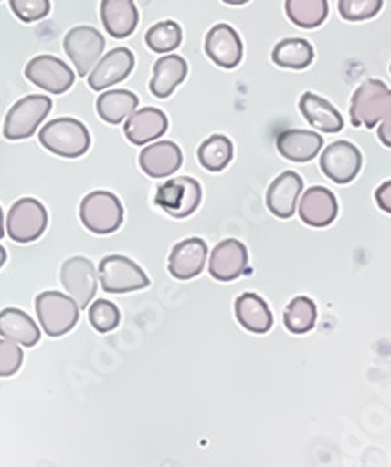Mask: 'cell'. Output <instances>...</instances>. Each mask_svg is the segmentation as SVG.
I'll return each instance as SVG.
<instances>
[{
  "label": "cell",
  "instance_id": "cell-1",
  "mask_svg": "<svg viewBox=\"0 0 391 467\" xmlns=\"http://www.w3.org/2000/svg\"><path fill=\"white\" fill-rule=\"evenodd\" d=\"M39 143L63 159H79L90 149V133L75 118H58L39 130Z\"/></svg>",
  "mask_w": 391,
  "mask_h": 467
},
{
  "label": "cell",
  "instance_id": "cell-2",
  "mask_svg": "<svg viewBox=\"0 0 391 467\" xmlns=\"http://www.w3.org/2000/svg\"><path fill=\"white\" fill-rule=\"evenodd\" d=\"M391 114V90L386 82L370 78L354 90L351 99V121L354 128H375Z\"/></svg>",
  "mask_w": 391,
  "mask_h": 467
},
{
  "label": "cell",
  "instance_id": "cell-3",
  "mask_svg": "<svg viewBox=\"0 0 391 467\" xmlns=\"http://www.w3.org/2000/svg\"><path fill=\"white\" fill-rule=\"evenodd\" d=\"M80 222L94 235H110L123 223V205L111 192H90L80 202Z\"/></svg>",
  "mask_w": 391,
  "mask_h": 467
},
{
  "label": "cell",
  "instance_id": "cell-4",
  "mask_svg": "<svg viewBox=\"0 0 391 467\" xmlns=\"http://www.w3.org/2000/svg\"><path fill=\"white\" fill-rule=\"evenodd\" d=\"M79 304L61 292H41L36 297V313L41 328L49 337L67 335L79 321Z\"/></svg>",
  "mask_w": 391,
  "mask_h": 467
},
{
  "label": "cell",
  "instance_id": "cell-5",
  "mask_svg": "<svg viewBox=\"0 0 391 467\" xmlns=\"http://www.w3.org/2000/svg\"><path fill=\"white\" fill-rule=\"evenodd\" d=\"M51 99L46 94H30L14 104L5 119V137L8 141H20L32 137L39 123L51 112Z\"/></svg>",
  "mask_w": 391,
  "mask_h": 467
},
{
  "label": "cell",
  "instance_id": "cell-6",
  "mask_svg": "<svg viewBox=\"0 0 391 467\" xmlns=\"http://www.w3.org/2000/svg\"><path fill=\"white\" fill-rule=\"evenodd\" d=\"M98 278L102 290L108 294H130L145 290L149 285L147 274L128 256L110 254L98 265Z\"/></svg>",
  "mask_w": 391,
  "mask_h": 467
},
{
  "label": "cell",
  "instance_id": "cell-7",
  "mask_svg": "<svg viewBox=\"0 0 391 467\" xmlns=\"http://www.w3.org/2000/svg\"><path fill=\"white\" fill-rule=\"evenodd\" d=\"M106 47L104 36L92 26H77L67 32L63 49L77 68L79 77H87L94 65L100 61Z\"/></svg>",
  "mask_w": 391,
  "mask_h": 467
},
{
  "label": "cell",
  "instance_id": "cell-8",
  "mask_svg": "<svg viewBox=\"0 0 391 467\" xmlns=\"http://www.w3.org/2000/svg\"><path fill=\"white\" fill-rule=\"evenodd\" d=\"M48 227V212L44 203L34 198H22L12 203L6 217V233L14 243L37 241Z\"/></svg>",
  "mask_w": 391,
  "mask_h": 467
},
{
  "label": "cell",
  "instance_id": "cell-9",
  "mask_svg": "<svg viewBox=\"0 0 391 467\" xmlns=\"http://www.w3.org/2000/svg\"><path fill=\"white\" fill-rule=\"evenodd\" d=\"M200 202L202 186L190 176H180L173 178V181H166L157 188L155 194V203L159 208H163L166 213L176 219H185L192 215L200 208Z\"/></svg>",
  "mask_w": 391,
  "mask_h": 467
},
{
  "label": "cell",
  "instance_id": "cell-10",
  "mask_svg": "<svg viewBox=\"0 0 391 467\" xmlns=\"http://www.w3.org/2000/svg\"><path fill=\"white\" fill-rule=\"evenodd\" d=\"M61 284L65 292L77 301L79 307L87 309L96 296L100 278H98V270L89 258L73 256L65 260L61 266Z\"/></svg>",
  "mask_w": 391,
  "mask_h": 467
},
{
  "label": "cell",
  "instance_id": "cell-11",
  "mask_svg": "<svg viewBox=\"0 0 391 467\" xmlns=\"http://www.w3.org/2000/svg\"><path fill=\"white\" fill-rule=\"evenodd\" d=\"M26 78L49 94H65L75 85L71 67L53 55H37L26 65Z\"/></svg>",
  "mask_w": 391,
  "mask_h": 467
},
{
  "label": "cell",
  "instance_id": "cell-12",
  "mask_svg": "<svg viewBox=\"0 0 391 467\" xmlns=\"http://www.w3.org/2000/svg\"><path fill=\"white\" fill-rule=\"evenodd\" d=\"M319 167L329 181L348 184L354 181L362 169V153L353 143L334 141L321 153Z\"/></svg>",
  "mask_w": 391,
  "mask_h": 467
},
{
  "label": "cell",
  "instance_id": "cell-13",
  "mask_svg": "<svg viewBox=\"0 0 391 467\" xmlns=\"http://www.w3.org/2000/svg\"><path fill=\"white\" fill-rule=\"evenodd\" d=\"M204 49L207 57L221 68H235L243 61L241 36L229 24H216L206 34Z\"/></svg>",
  "mask_w": 391,
  "mask_h": 467
},
{
  "label": "cell",
  "instance_id": "cell-14",
  "mask_svg": "<svg viewBox=\"0 0 391 467\" xmlns=\"http://www.w3.org/2000/svg\"><path fill=\"white\" fill-rule=\"evenodd\" d=\"M133 67H135V57L128 47L111 49L94 65V68L89 75V87L96 92H102L128 78L133 71Z\"/></svg>",
  "mask_w": 391,
  "mask_h": 467
},
{
  "label": "cell",
  "instance_id": "cell-15",
  "mask_svg": "<svg viewBox=\"0 0 391 467\" xmlns=\"http://www.w3.org/2000/svg\"><path fill=\"white\" fill-rule=\"evenodd\" d=\"M248 265L247 246L237 239L221 241L209 256V274L217 282H233L241 276Z\"/></svg>",
  "mask_w": 391,
  "mask_h": 467
},
{
  "label": "cell",
  "instance_id": "cell-16",
  "mask_svg": "<svg viewBox=\"0 0 391 467\" xmlns=\"http://www.w3.org/2000/svg\"><path fill=\"white\" fill-rule=\"evenodd\" d=\"M300 217L310 227H327L339 215V202L329 188L312 186L300 200Z\"/></svg>",
  "mask_w": 391,
  "mask_h": 467
},
{
  "label": "cell",
  "instance_id": "cell-17",
  "mask_svg": "<svg viewBox=\"0 0 391 467\" xmlns=\"http://www.w3.org/2000/svg\"><path fill=\"white\" fill-rule=\"evenodd\" d=\"M207 260V244L204 239H185L178 244H174V249L171 251L169 256V272L171 276L186 282L196 276H200Z\"/></svg>",
  "mask_w": 391,
  "mask_h": 467
},
{
  "label": "cell",
  "instance_id": "cell-18",
  "mask_svg": "<svg viewBox=\"0 0 391 467\" xmlns=\"http://www.w3.org/2000/svg\"><path fill=\"white\" fill-rule=\"evenodd\" d=\"M169 130V118L159 108H142L125 119L123 133L133 145H147L157 141Z\"/></svg>",
  "mask_w": 391,
  "mask_h": 467
},
{
  "label": "cell",
  "instance_id": "cell-19",
  "mask_svg": "<svg viewBox=\"0 0 391 467\" xmlns=\"http://www.w3.org/2000/svg\"><path fill=\"white\" fill-rule=\"evenodd\" d=\"M185 155L173 141H155L147 145L139 155V167L151 178H164L180 171Z\"/></svg>",
  "mask_w": 391,
  "mask_h": 467
},
{
  "label": "cell",
  "instance_id": "cell-20",
  "mask_svg": "<svg viewBox=\"0 0 391 467\" xmlns=\"http://www.w3.org/2000/svg\"><path fill=\"white\" fill-rule=\"evenodd\" d=\"M301 190H303V181L298 172L293 171L282 172L280 176L274 178V182L267 192L269 210L276 217L290 219L293 213H296V205L301 196Z\"/></svg>",
  "mask_w": 391,
  "mask_h": 467
},
{
  "label": "cell",
  "instance_id": "cell-21",
  "mask_svg": "<svg viewBox=\"0 0 391 467\" xmlns=\"http://www.w3.org/2000/svg\"><path fill=\"white\" fill-rule=\"evenodd\" d=\"M323 137L307 130H286L276 137V149L291 162H310L321 153Z\"/></svg>",
  "mask_w": 391,
  "mask_h": 467
},
{
  "label": "cell",
  "instance_id": "cell-22",
  "mask_svg": "<svg viewBox=\"0 0 391 467\" xmlns=\"http://www.w3.org/2000/svg\"><path fill=\"white\" fill-rule=\"evenodd\" d=\"M100 18L104 30L116 39H123L135 32L139 12L133 0H102Z\"/></svg>",
  "mask_w": 391,
  "mask_h": 467
},
{
  "label": "cell",
  "instance_id": "cell-23",
  "mask_svg": "<svg viewBox=\"0 0 391 467\" xmlns=\"http://www.w3.org/2000/svg\"><path fill=\"white\" fill-rule=\"evenodd\" d=\"M235 317L243 328H247L248 333H255V335L269 333L274 325V317L267 301H264L259 294H250V292L237 297Z\"/></svg>",
  "mask_w": 391,
  "mask_h": 467
},
{
  "label": "cell",
  "instance_id": "cell-24",
  "mask_svg": "<svg viewBox=\"0 0 391 467\" xmlns=\"http://www.w3.org/2000/svg\"><path fill=\"white\" fill-rule=\"evenodd\" d=\"M188 75V63L180 55H164L153 67V78L149 82L151 94L157 99H169L178 85H183Z\"/></svg>",
  "mask_w": 391,
  "mask_h": 467
},
{
  "label": "cell",
  "instance_id": "cell-25",
  "mask_svg": "<svg viewBox=\"0 0 391 467\" xmlns=\"http://www.w3.org/2000/svg\"><path fill=\"white\" fill-rule=\"evenodd\" d=\"M300 112L310 126L321 130L323 133H339L344 126L343 116L329 100L321 99L313 92H303L300 99Z\"/></svg>",
  "mask_w": 391,
  "mask_h": 467
},
{
  "label": "cell",
  "instance_id": "cell-26",
  "mask_svg": "<svg viewBox=\"0 0 391 467\" xmlns=\"http://www.w3.org/2000/svg\"><path fill=\"white\" fill-rule=\"evenodd\" d=\"M0 337L10 338L18 345L30 348L39 342V327L30 315L16 309L6 307L0 311Z\"/></svg>",
  "mask_w": 391,
  "mask_h": 467
},
{
  "label": "cell",
  "instance_id": "cell-27",
  "mask_svg": "<svg viewBox=\"0 0 391 467\" xmlns=\"http://www.w3.org/2000/svg\"><path fill=\"white\" fill-rule=\"evenodd\" d=\"M139 106L137 94L130 90H108L98 96L96 112L111 126H118L123 119H128Z\"/></svg>",
  "mask_w": 391,
  "mask_h": 467
},
{
  "label": "cell",
  "instance_id": "cell-28",
  "mask_svg": "<svg viewBox=\"0 0 391 467\" xmlns=\"http://www.w3.org/2000/svg\"><path fill=\"white\" fill-rule=\"evenodd\" d=\"M313 57H315L313 46L301 37H286L282 41H278L272 51V61L278 67L296 68V71H301V68L310 67L313 63Z\"/></svg>",
  "mask_w": 391,
  "mask_h": 467
},
{
  "label": "cell",
  "instance_id": "cell-29",
  "mask_svg": "<svg viewBox=\"0 0 391 467\" xmlns=\"http://www.w3.org/2000/svg\"><path fill=\"white\" fill-rule=\"evenodd\" d=\"M286 16L303 30H315L329 16V0H286Z\"/></svg>",
  "mask_w": 391,
  "mask_h": 467
},
{
  "label": "cell",
  "instance_id": "cell-30",
  "mask_svg": "<svg viewBox=\"0 0 391 467\" xmlns=\"http://www.w3.org/2000/svg\"><path fill=\"white\" fill-rule=\"evenodd\" d=\"M198 161L209 172H221L233 161V143L226 135H212L198 147Z\"/></svg>",
  "mask_w": 391,
  "mask_h": 467
},
{
  "label": "cell",
  "instance_id": "cell-31",
  "mask_svg": "<svg viewBox=\"0 0 391 467\" xmlns=\"http://www.w3.org/2000/svg\"><path fill=\"white\" fill-rule=\"evenodd\" d=\"M317 321V306L312 297H293L284 311V325L293 335L310 333Z\"/></svg>",
  "mask_w": 391,
  "mask_h": 467
},
{
  "label": "cell",
  "instance_id": "cell-32",
  "mask_svg": "<svg viewBox=\"0 0 391 467\" xmlns=\"http://www.w3.org/2000/svg\"><path fill=\"white\" fill-rule=\"evenodd\" d=\"M145 44L155 53H171L183 44V27L173 20L157 22L155 26H151L149 32L145 34Z\"/></svg>",
  "mask_w": 391,
  "mask_h": 467
},
{
  "label": "cell",
  "instance_id": "cell-33",
  "mask_svg": "<svg viewBox=\"0 0 391 467\" xmlns=\"http://www.w3.org/2000/svg\"><path fill=\"white\" fill-rule=\"evenodd\" d=\"M120 309L108 299H96L89 307V321L98 333H110L120 325Z\"/></svg>",
  "mask_w": 391,
  "mask_h": 467
},
{
  "label": "cell",
  "instance_id": "cell-34",
  "mask_svg": "<svg viewBox=\"0 0 391 467\" xmlns=\"http://www.w3.org/2000/svg\"><path fill=\"white\" fill-rule=\"evenodd\" d=\"M384 6V0H339V14L346 22H365L374 18Z\"/></svg>",
  "mask_w": 391,
  "mask_h": 467
},
{
  "label": "cell",
  "instance_id": "cell-35",
  "mask_svg": "<svg viewBox=\"0 0 391 467\" xmlns=\"http://www.w3.org/2000/svg\"><path fill=\"white\" fill-rule=\"evenodd\" d=\"M8 3L14 16L24 24L44 20L51 12L49 0H8Z\"/></svg>",
  "mask_w": 391,
  "mask_h": 467
},
{
  "label": "cell",
  "instance_id": "cell-36",
  "mask_svg": "<svg viewBox=\"0 0 391 467\" xmlns=\"http://www.w3.org/2000/svg\"><path fill=\"white\" fill-rule=\"evenodd\" d=\"M24 364L22 345L10 338L0 340V378H10L18 372Z\"/></svg>",
  "mask_w": 391,
  "mask_h": 467
},
{
  "label": "cell",
  "instance_id": "cell-37",
  "mask_svg": "<svg viewBox=\"0 0 391 467\" xmlns=\"http://www.w3.org/2000/svg\"><path fill=\"white\" fill-rule=\"evenodd\" d=\"M375 203L386 213H391V181H386L375 190Z\"/></svg>",
  "mask_w": 391,
  "mask_h": 467
},
{
  "label": "cell",
  "instance_id": "cell-38",
  "mask_svg": "<svg viewBox=\"0 0 391 467\" xmlns=\"http://www.w3.org/2000/svg\"><path fill=\"white\" fill-rule=\"evenodd\" d=\"M378 137L382 145L391 149V114L386 116L380 123H378Z\"/></svg>",
  "mask_w": 391,
  "mask_h": 467
},
{
  "label": "cell",
  "instance_id": "cell-39",
  "mask_svg": "<svg viewBox=\"0 0 391 467\" xmlns=\"http://www.w3.org/2000/svg\"><path fill=\"white\" fill-rule=\"evenodd\" d=\"M5 231H6V223H5V213H3V208H0V239L5 237Z\"/></svg>",
  "mask_w": 391,
  "mask_h": 467
},
{
  "label": "cell",
  "instance_id": "cell-40",
  "mask_svg": "<svg viewBox=\"0 0 391 467\" xmlns=\"http://www.w3.org/2000/svg\"><path fill=\"white\" fill-rule=\"evenodd\" d=\"M223 3L226 5H231V6H243V5H247L248 0H223Z\"/></svg>",
  "mask_w": 391,
  "mask_h": 467
},
{
  "label": "cell",
  "instance_id": "cell-41",
  "mask_svg": "<svg viewBox=\"0 0 391 467\" xmlns=\"http://www.w3.org/2000/svg\"><path fill=\"white\" fill-rule=\"evenodd\" d=\"M6 251H5V246H0V268L5 266V263H6Z\"/></svg>",
  "mask_w": 391,
  "mask_h": 467
},
{
  "label": "cell",
  "instance_id": "cell-42",
  "mask_svg": "<svg viewBox=\"0 0 391 467\" xmlns=\"http://www.w3.org/2000/svg\"><path fill=\"white\" fill-rule=\"evenodd\" d=\"M389 73H391V65H389Z\"/></svg>",
  "mask_w": 391,
  "mask_h": 467
}]
</instances>
